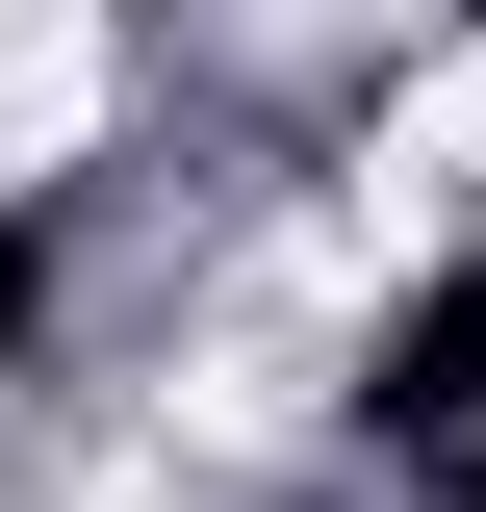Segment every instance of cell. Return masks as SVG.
<instances>
[{"mask_svg": "<svg viewBox=\"0 0 486 512\" xmlns=\"http://www.w3.org/2000/svg\"><path fill=\"white\" fill-rule=\"evenodd\" d=\"M128 128V0H0V205Z\"/></svg>", "mask_w": 486, "mask_h": 512, "instance_id": "1", "label": "cell"}, {"mask_svg": "<svg viewBox=\"0 0 486 512\" xmlns=\"http://www.w3.org/2000/svg\"><path fill=\"white\" fill-rule=\"evenodd\" d=\"M384 180H410V205H461V180H486V52H435L410 103H384Z\"/></svg>", "mask_w": 486, "mask_h": 512, "instance_id": "2", "label": "cell"}]
</instances>
